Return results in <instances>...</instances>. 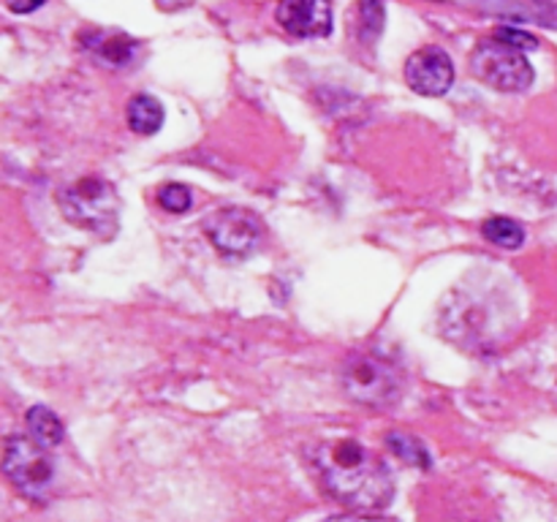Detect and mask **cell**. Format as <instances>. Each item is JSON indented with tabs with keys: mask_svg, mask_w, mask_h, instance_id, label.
I'll return each instance as SVG.
<instances>
[{
	"mask_svg": "<svg viewBox=\"0 0 557 522\" xmlns=\"http://www.w3.org/2000/svg\"><path fill=\"white\" fill-rule=\"evenodd\" d=\"M313 462L324 487L354 509H381L395 493L384 462L354 438L324 440L315 446Z\"/></svg>",
	"mask_w": 557,
	"mask_h": 522,
	"instance_id": "cell-1",
	"label": "cell"
},
{
	"mask_svg": "<svg viewBox=\"0 0 557 522\" xmlns=\"http://www.w3.org/2000/svg\"><path fill=\"white\" fill-rule=\"evenodd\" d=\"M60 210L71 223L87 232L109 234L117 226V190L101 177H82L60 194Z\"/></svg>",
	"mask_w": 557,
	"mask_h": 522,
	"instance_id": "cell-2",
	"label": "cell"
},
{
	"mask_svg": "<svg viewBox=\"0 0 557 522\" xmlns=\"http://www.w3.org/2000/svg\"><path fill=\"white\" fill-rule=\"evenodd\" d=\"M471 74L479 82H484L493 90L504 92H522L533 85L536 74L533 65L528 63L525 52L500 44L498 38L493 41H482L471 52Z\"/></svg>",
	"mask_w": 557,
	"mask_h": 522,
	"instance_id": "cell-3",
	"label": "cell"
},
{
	"mask_svg": "<svg viewBox=\"0 0 557 522\" xmlns=\"http://www.w3.org/2000/svg\"><path fill=\"white\" fill-rule=\"evenodd\" d=\"M3 473L20 493L30 495L33 500H41L47 489L52 487L54 462L33 438L9 435L3 449Z\"/></svg>",
	"mask_w": 557,
	"mask_h": 522,
	"instance_id": "cell-4",
	"label": "cell"
},
{
	"mask_svg": "<svg viewBox=\"0 0 557 522\" xmlns=\"http://www.w3.org/2000/svg\"><path fill=\"white\" fill-rule=\"evenodd\" d=\"M201 228H205L207 239L228 259H245V256L256 253L264 239V223L245 207H223V210L212 212Z\"/></svg>",
	"mask_w": 557,
	"mask_h": 522,
	"instance_id": "cell-5",
	"label": "cell"
},
{
	"mask_svg": "<svg viewBox=\"0 0 557 522\" xmlns=\"http://www.w3.org/2000/svg\"><path fill=\"white\" fill-rule=\"evenodd\" d=\"M343 386L346 395L364 406H389L400 395V375L386 359L364 353L348 362L343 373Z\"/></svg>",
	"mask_w": 557,
	"mask_h": 522,
	"instance_id": "cell-6",
	"label": "cell"
},
{
	"mask_svg": "<svg viewBox=\"0 0 557 522\" xmlns=\"http://www.w3.org/2000/svg\"><path fill=\"white\" fill-rule=\"evenodd\" d=\"M406 82L419 96H446L455 85V63H451L449 52L441 47L417 49L406 63Z\"/></svg>",
	"mask_w": 557,
	"mask_h": 522,
	"instance_id": "cell-7",
	"label": "cell"
},
{
	"mask_svg": "<svg viewBox=\"0 0 557 522\" xmlns=\"http://www.w3.org/2000/svg\"><path fill=\"white\" fill-rule=\"evenodd\" d=\"M275 22L294 38H326L332 33L330 0H281Z\"/></svg>",
	"mask_w": 557,
	"mask_h": 522,
	"instance_id": "cell-8",
	"label": "cell"
},
{
	"mask_svg": "<svg viewBox=\"0 0 557 522\" xmlns=\"http://www.w3.org/2000/svg\"><path fill=\"white\" fill-rule=\"evenodd\" d=\"M85 47L96 52L103 63L109 65H128L134 60L139 44L134 38L123 36V33H107V30H87Z\"/></svg>",
	"mask_w": 557,
	"mask_h": 522,
	"instance_id": "cell-9",
	"label": "cell"
},
{
	"mask_svg": "<svg viewBox=\"0 0 557 522\" xmlns=\"http://www.w3.org/2000/svg\"><path fill=\"white\" fill-rule=\"evenodd\" d=\"M386 9L384 0H359L357 14H354V36L364 47H373L384 33Z\"/></svg>",
	"mask_w": 557,
	"mask_h": 522,
	"instance_id": "cell-10",
	"label": "cell"
},
{
	"mask_svg": "<svg viewBox=\"0 0 557 522\" xmlns=\"http://www.w3.org/2000/svg\"><path fill=\"white\" fill-rule=\"evenodd\" d=\"M163 107L158 98L147 96V92H141V96H136L134 101L128 103V125L131 130H136V134L141 136H150V134H158L163 125Z\"/></svg>",
	"mask_w": 557,
	"mask_h": 522,
	"instance_id": "cell-11",
	"label": "cell"
},
{
	"mask_svg": "<svg viewBox=\"0 0 557 522\" xmlns=\"http://www.w3.org/2000/svg\"><path fill=\"white\" fill-rule=\"evenodd\" d=\"M27 433L36 440L38 446L49 449V446H58L63 440V422L58 419V413L49 411L44 406H33L27 411Z\"/></svg>",
	"mask_w": 557,
	"mask_h": 522,
	"instance_id": "cell-12",
	"label": "cell"
},
{
	"mask_svg": "<svg viewBox=\"0 0 557 522\" xmlns=\"http://www.w3.org/2000/svg\"><path fill=\"white\" fill-rule=\"evenodd\" d=\"M482 234L484 239H490V243L506 250H517L525 245V228L517 221H511V217H487V221L482 223Z\"/></svg>",
	"mask_w": 557,
	"mask_h": 522,
	"instance_id": "cell-13",
	"label": "cell"
},
{
	"mask_svg": "<svg viewBox=\"0 0 557 522\" xmlns=\"http://www.w3.org/2000/svg\"><path fill=\"white\" fill-rule=\"evenodd\" d=\"M389 446L397 457H403V460L411 462V465L430 468V451L424 449L422 440H417L413 435L389 433Z\"/></svg>",
	"mask_w": 557,
	"mask_h": 522,
	"instance_id": "cell-14",
	"label": "cell"
},
{
	"mask_svg": "<svg viewBox=\"0 0 557 522\" xmlns=\"http://www.w3.org/2000/svg\"><path fill=\"white\" fill-rule=\"evenodd\" d=\"M156 199L163 210L174 212V215H183V212H188L190 204H194V194H190L188 185H183V183L161 185L156 194Z\"/></svg>",
	"mask_w": 557,
	"mask_h": 522,
	"instance_id": "cell-15",
	"label": "cell"
},
{
	"mask_svg": "<svg viewBox=\"0 0 557 522\" xmlns=\"http://www.w3.org/2000/svg\"><path fill=\"white\" fill-rule=\"evenodd\" d=\"M495 38L500 44H509V47L520 49V52H531V49L539 47V38L531 36L528 30H520V27H498Z\"/></svg>",
	"mask_w": 557,
	"mask_h": 522,
	"instance_id": "cell-16",
	"label": "cell"
},
{
	"mask_svg": "<svg viewBox=\"0 0 557 522\" xmlns=\"http://www.w3.org/2000/svg\"><path fill=\"white\" fill-rule=\"evenodd\" d=\"M44 3H47V0H5V9H9L11 14H33V11L41 9Z\"/></svg>",
	"mask_w": 557,
	"mask_h": 522,
	"instance_id": "cell-17",
	"label": "cell"
},
{
	"mask_svg": "<svg viewBox=\"0 0 557 522\" xmlns=\"http://www.w3.org/2000/svg\"><path fill=\"white\" fill-rule=\"evenodd\" d=\"M326 522H392L384 520V517H364V514H343V517H332Z\"/></svg>",
	"mask_w": 557,
	"mask_h": 522,
	"instance_id": "cell-18",
	"label": "cell"
}]
</instances>
